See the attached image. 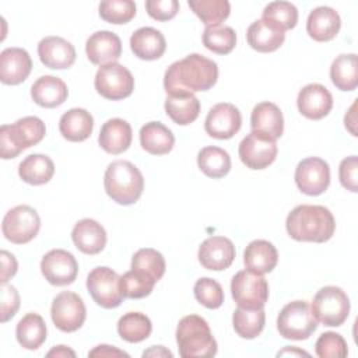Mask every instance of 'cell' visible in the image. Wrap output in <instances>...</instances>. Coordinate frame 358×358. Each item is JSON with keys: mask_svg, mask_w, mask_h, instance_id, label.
<instances>
[{"mask_svg": "<svg viewBox=\"0 0 358 358\" xmlns=\"http://www.w3.org/2000/svg\"><path fill=\"white\" fill-rule=\"evenodd\" d=\"M46 323L38 313H27L17 324L15 337L25 350H38L46 340Z\"/></svg>", "mask_w": 358, "mask_h": 358, "instance_id": "obj_34", "label": "cell"}, {"mask_svg": "<svg viewBox=\"0 0 358 358\" xmlns=\"http://www.w3.org/2000/svg\"><path fill=\"white\" fill-rule=\"evenodd\" d=\"M34 102L42 108L60 106L69 96L66 83L55 76H42L31 87Z\"/></svg>", "mask_w": 358, "mask_h": 358, "instance_id": "obj_27", "label": "cell"}, {"mask_svg": "<svg viewBox=\"0 0 358 358\" xmlns=\"http://www.w3.org/2000/svg\"><path fill=\"white\" fill-rule=\"evenodd\" d=\"M243 263L248 270H252L255 273H270L278 263L277 249L268 241H252L243 252Z\"/></svg>", "mask_w": 358, "mask_h": 358, "instance_id": "obj_30", "label": "cell"}, {"mask_svg": "<svg viewBox=\"0 0 358 358\" xmlns=\"http://www.w3.org/2000/svg\"><path fill=\"white\" fill-rule=\"evenodd\" d=\"M32 70L29 53L22 48H6L0 53V80L7 85L25 81Z\"/></svg>", "mask_w": 358, "mask_h": 358, "instance_id": "obj_21", "label": "cell"}, {"mask_svg": "<svg viewBox=\"0 0 358 358\" xmlns=\"http://www.w3.org/2000/svg\"><path fill=\"white\" fill-rule=\"evenodd\" d=\"M140 144L152 155L168 154L175 144V136L161 122H148L140 129Z\"/></svg>", "mask_w": 358, "mask_h": 358, "instance_id": "obj_31", "label": "cell"}, {"mask_svg": "<svg viewBox=\"0 0 358 358\" xmlns=\"http://www.w3.org/2000/svg\"><path fill=\"white\" fill-rule=\"evenodd\" d=\"M1 284H6L17 273V260L14 255L7 250H1Z\"/></svg>", "mask_w": 358, "mask_h": 358, "instance_id": "obj_50", "label": "cell"}, {"mask_svg": "<svg viewBox=\"0 0 358 358\" xmlns=\"http://www.w3.org/2000/svg\"><path fill=\"white\" fill-rule=\"evenodd\" d=\"M316 329L317 320L306 301H292L278 313L277 330L287 340H306Z\"/></svg>", "mask_w": 358, "mask_h": 358, "instance_id": "obj_6", "label": "cell"}, {"mask_svg": "<svg viewBox=\"0 0 358 358\" xmlns=\"http://www.w3.org/2000/svg\"><path fill=\"white\" fill-rule=\"evenodd\" d=\"M38 56L45 67L63 70L73 66L76 49L71 42L60 36H46L38 43Z\"/></svg>", "mask_w": 358, "mask_h": 358, "instance_id": "obj_20", "label": "cell"}, {"mask_svg": "<svg viewBox=\"0 0 358 358\" xmlns=\"http://www.w3.org/2000/svg\"><path fill=\"white\" fill-rule=\"evenodd\" d=\"M41 229V218L35 208L27 204L15 206L3 218L1 231L7 241L24 245L32 241Z\"/></svg>", "mask_w": 358, "mask_h": 358, "instance_id": "obj_9", "label": "cell"}, {"mask_svg": "<svg viewBox=\"0 0 358 358\" xmlns=\"http://www.w3.org/2000/svg\"><path fill=\"white\" fill-rule=\"evenodd\" d=\"M145 10L148 15L157 21L172 20L179 11L178 0H147Z\"/></svg>", "mask_w": 358, "mask_h": 358, "instance_id": "obj_47", "label": "cell"}, {"mask_svg": "<svg viewBox=\"0 0 358 358\" xmlns=\"http://www.w3.org/2000/svg\"><path fill=\"white\" fill-rule=\"evenodd\" d=\"M152 324L141 312H127L117 322V333L127 343H140L151 334Z\"/></svg>", "mask_w": 358, "mask_h": 358, "instance_id": "obj_38", "label": "cell"}, {"mask_svg": "<svg viewBox=\"0 0 358 358\" xmlns=\"http://www.w3.org/2000/svg\"><path fill=\"white\" fill-rule=\"evenodd\" d=\"M266 323V313L262 309H245L239 308L235 309L232 315V324L235 333L246 340L256 338L264 329Z\"/></svg>", "mask_w": 358, "mask_h": 358, "instance_id": "obj_37", "label": "cell"}, {"mask_svg": "<svg viewBox=\"0 0 358 358\" xmlns=\"http://www.w3.org/2000/svg\"><path fill=\"white\" fill-rule=\"evenodd\" d=\"M143 357H172V352L164 345H152L150 350L143 352Z\"/></svg>", "mask_w": 358, "mask_h": 358, "instance_id": "obj_53", "label": "cell"}, {"mask_svg": "<svg viewBox=\"0 0 358 358\" xmlns=\"http://www.w3.org/2000/svg\"><path fill=\"white\" fill-rule=\"evenodd\" d=\"M187 4L206 27L221 25L231 11L229 1L227 0H189Z\"/></svg>", "mask_w": 358, "mask_h": 358, "instance_id": "obj_39", "label": "cell"}, {"mask_svg": "<svg viewBox=\"0 0 358 358\" xmlns=\"http://www.w3.org/2000/svg\"><path fill=\"white\" fill-rule=\"evenodd\" d=\"M131 138L133 131L130 123L120 117H113L102 124L98 143L103 151L117 155L130 147Z\"/></svg>", "mask_w": 358, "mask_h": 358, "instance_id": "obj_24", "label": "cell"}, {"mask_svg": "<svg viewBox=\"0 0 358 358\" xmlns=\"http://www.w3.org/2000/svg\"><path fill=\"white\" fill-rule=\"evenodd\" d=\"M166 115L180 126L193 123L200 115V101L194 94H175L165 99Z\"/></svg>", "mask_w": 358, "mask_h": 358, "instance_id": "obj_33", "label": "cell"}, {"mask_svg": "<svg viewBox=\"0 0 358 358\" xmlns=\"http://www.w3.org/2000/svg\"><path fill=\"white\" fill-rule=\"evenodd\" d=\"M55 173L53 161L45 154H29L18 165L20 178L34 186L48 183Z\"/></svg>", "mask_w": 358, "mask_h": 358, "instance_id": "obj_32", "label": "cell"}, {"mask_svg": "<svg viewBox=\"0 0 358 358\" xmlns=\"http://www.w3.org/2000/svg\"><path fill=\"white\" fill-rule=\"evenodd\" d=\"M250 126L253 131L277 140L282 136L284 131L282 112L273 102H260L252 110Z\"/></svg>", "mask_w": 358, "mask_h": 358, "instance_id": "obj_25", "label": "cell"}, {"mask_svg": "<svg viewBox=\"0 0 358 358\" xmlns=\"http://www.w3.org/2000/svg\"><path fill=\"white\" fill-rule=\"evenodd\" d=\"M45 134V123L36 116H25L13 124H3L0 127V157L15 158L24 150L41 143Z\"/></svg>", "mask_w": 358, "mask_h": 358, "instance_id": "obj_5", "label": "cell"}, {"mask_svg": "<svg viewBox=\"0 0 358 358\" xmlns=\"http://www.w3.org/2000/svg\"><path fill=\"white\" fill-rule=\"evenodd\" d=\"M278 357L280 355H309L306 351H302V350H298L295 347H285L282 351H280L277 354Z\"/></svg>", "mask_w": 358, "mask_h": 358, "instance_id": "obj_55", "label": "cell"}, {"mask_svg": "<svg viewBox=\"0 0 358 358\" xmlns=\"http://www.w3.org/2000/svg\"><path fill=\"white\" fill-rule=\"evenodd\" d=\"M106 194L122 206L134 204L143 194L144 178L130 161L117 159L108 165L103 175Z\"/></svg>", "mask_w": 358, "mask_h": 358, "instance_id": "obj_3", "label": "cell"}, {"mask_svg": "<svg viewBox=\"0 0 358 358\" xmlns=\"http://www.w3.org/2000/svg\"><path fill=\"white\" fill-rule=\"evenodd\" d=\"M197 165L206 176L220 179L228 175L231 169V157L224 148L208 145L199 151Z\"/></svg>", "mask_w": 358, "mask_h": 358, "instance_id": "obj_36", "label": "cell"}, {"mask_svg": "<svg viewBox=\"0 0 358 358\" xmlns=\"http://www.w3.org/2000/svg\"><path fill=\"white\" fill-rule=\"evenodd\" d=\"M331 83L340 91H354L358 85V57L355 53L338 55L330 66Z\"/></svg>", "mask_w": 358, "mask_h": 358, "instance_id": "obj_35", "label": "cell"}, {"mask_svg": "<svg viewBox=\"0 0 358 358\" xmlns=\"http://www.w3.org/2000/svg\"><path fill=\"white\" fill-rule=\"evenodd\" d=\"M155 284L157 282L152 278L133 268L130 271H126L120 277V291L124 298L130 299H140L148 296Z\"/></svg>", "mask_w": 358, "mask_h": 358, "instance_id": "obj_43", "label": "cell"}, {"mask_svg": "<svg viewBox=\"0 0 358 358\" xmlns=\"http://www.w3.org/2000/svg\"><path fill=\"white\" fill-rule=\"evenodd\" d=\"M315 351L320 358H344L348 355L347 341L341 334L334 331L320 334L316 340Z\"/></svg>", "mask_w": 358, "mask_h": 358, "instance_id": "obj_46", "label": "cell"}, {"mask_svg": "<svg viewBox=\"0 0 358 358\" xmlns=\"http://www.w3.org/2000/svg\"><path fill=\"white\" fill-rule=\"evenodd\" d=\"M296 106L301 115L310 120H319L329 115L333 108V96L322 84L305 85L296 98Z\"/></svg>", "mask_w": 358, "mask_h": 358, "instance_id": "obj_18", "label": "cell"}, {"mask_svg": "<svg viewBox=\"0 0 358 358\" xmlns=\"http://www.w3.org/2000/svg\"><path fill=\"white\" fill-rule=\"evenodd\" d=\"M87 289L94 302L105 309L117 308L124 299L120 291V275L106 266H99L90 271Z\"/></svg>", "mask_w": 358, "mask_h": 358, "instance_id": "obj_10", "label": "cell"}, {"mask_svg": "<svg viewBox=\"0 0 358 358\" xmlns=\"http://www.w3.org/2000/svg\"><path fill=\"white\" fill-rule=\"evenodd\" d=\"M262 20L275 25L282 32L292 29L298 22V10L289 1H271L262 14Z\"/></svg>", "mask_w": 358, "mask_h": 358, "instance_id": "obj_41", "label": "cell"}, {"mask_svg": "<svg viewBox=\"0 0 358 358\" xmlns=\"http://www.w3.org/2000/svg\"><path fill=\"white\" fill-rule=\"evenodd\" d=\"M193 292L196 301L208 309H217L224 303V291L221 284L210 277L197 280Z\"/></svg>", "mask_w": 358, "mask_h": 358, "instance_id": "obj_45", "label": "cell"}, {"mask_svg": "<svg viewBox=\"0 0 358 358\" xmlns=\"http://www.w3.org/2000/svg\"><path fill=\"white\" fill-rule=\"evenodd\" d=\"M41 271L45 280L56 287L74 282L78 274L76 257L64 249H52L41 260Z\"/></svg>", "mask_w": 358, "mask_h": 358, "instance_id": "obj_15", "label": "cell"}, {"mask_svg": "<svg viewBox=\"0 0 358 358\" xmlns=\"http://www.w3.org/2000/svg\"><path fill=\"white\" fill-rule=\"evenodd\" d=\"M165 267L166 264L164 256L152 248L138 249L131 257V268L148 275L155 282L162 278Z\"/></svg>", "mask_w": 358, "mask_h": 358, "instance_id": "obj_40", "label": "cell"}, {"mask_svg": "<svg viewBox=\"0 0 358 358\" xmlns=\"http://www.w3.org/2000/svg\"><path fill=\"white\" fill-rule=\"evenodd\" d=\"M355 108H357V102H354L348 112L345 113L344 116V124H345V129L354 136L357 137V130H355V124H357V117H355Z\"/></svg>", "mask_w": 358, "mask_h": 358, "instance_id": "obj_52", "label": "cell"}, {"mask_svg": "<svg viewBox=\"0 0 358 358\" xmlns=\"http://www.w3.org/2000/svg\"><path fill=\"white\" fill-rule=\"evenodd\" d=\"M94 85L101 96L110 101H120L131 95L134 78L123 64L115 62L98 69Z\"/></svg>", "mask_w": 358, "mask_h": 358, "instance_id": "obj_11", "label": "cell"}, {"mask_svg": "<svg viewBox=\"0 0 358 358\" xmlns=\"http://www.w3.org/2000/svg\"><path fill=\"white\" fill-rule=\"evenodd\" d=\"M48 357H76V352L66 345H56L48 354Z\"/></svg>", "mask_w": 358, "mask_h": 358, "instance_id": "obj_54", "label": "cell"}, {"mask_svg": "<svg viewBox=\"0 0 358 358\" xmlns=\"http://www.w3.org/2000/svg\"><path fill=\"white\" fill-rule=\"evenodd\" d=\"M242 126V116L239 109L228 102L214 105L206 117L204 130L210 137L218 140H228L234 137Z\"/></svg>", "mask_w": 358, "mask_h": 358, "instance_id": "obj_16", "label": "cell"}, {"mask_svg": "<svg viewBox=\"0 0 358 358\" xmlns=\"http://www.w3.org/2000/svg\"><path fill=\"white\" fill-rule=\"evenodd\" d=\"M176 343L182 358H210L218 350L207 320L199 315H187L179 320Z\"/></svg>", "mask_w": 358, "mask_h": 358, "instance_id": "obj_4", "label": "cell"}, {"mask_svg": "<svg viewBox=\"0 0 358 358\" xmlns=\"http://www.w3.org/2000/svg\"><path fill=\"white\" fill-rule=\"evenodd\" d=\"M358 158L357 155H350L340 162L338 179L344 189L357 193L358 192Z\"/></svg>", "mask_w": 358, "mask_h": 358, "instance_id": "obj_48", "label": "cell"}, {"mask_svg": "<svg viewBox=\"0 0 358 358\" xmlns=\"http://www.w3.org/2000/svg\"><path fill=\"white\" fill-rule=\"evenodd\" d=\"M99 15L110 24H126L136 15V3L131 0H105L99 3Z\"/></svg>", "mask_w": 358, "mask_h": 358, "instance_id": "obj_44", "label": "cell"}, {"mask_svg": "<svg viewBox=\"0 0 358 358\" xmlns=\"http://www.w3.org/2000/svg\"><path fill=\"white\" fill-rule=\"evenodd\" d=\"M310 310L317 322L324 326L338 327L350 315V299L340 287L326 285L313 296Z\"/></svg>", "mask_w": 358, "mask_h": 358, "instance_id": "obj_7", "label": "cell"}, {"mask_svg": "<svg viewBox=\"0 0 358 358\" xmlns=\"http://www.w3.org/2000/svg\"><path fill=\"white\" fill-rule=\"evenodd\" d=\"M218 78V66L214 60L192 53L173 62L165 71L164 88L168 95L193 94L210 90Z\"/></svg>", "mask_w": 358, "mask_h": 358, "instance_id": "obj_1", "label": "cell"}, {"mask_svg": "<svg viewBox=\"0 0 358 358\" xmlns=\"http://www.w3.org/2000/svg\"><path fill=\"white\" fill-rule=\"evenodd\" d=\"M50 316L59 330L73 333L84 324L87 309L78 294L73 291H62L52 302Z\"/></svg>", "mask_w": 358, "mask_h": 358, "instance_id": "obj_12", "label": "cell"}, {"mask_svg": "<svg viewBox=\"0 0 358 358\" xmlns=\"http://www.w3.org/2000/svg\"><path fill=\"white\" fill-rule=\"evenodd\" d=\"M231 294L239 308L262 309L268 299V284L262 274L241 270L231 280Z\"/></svg>", "mask_w": 358, "mask_h": 358, "instance_id": "obj_8", "label": "cell"}, {"mask_svg": "<svg viewBox=\"0 0 358 358\" xmlns=\"http://www.w3.org/2000/svg\"><path fill=\"white\" fill-rule=\"evenodd\" d=\"M88 357H129V354L116 347L101 344V345H96L94 350H91L88 352Z\"/></svg>", "mask_w": 358, "mask_h": 358, "instance_id": "obj_51", "label": "cell"}, {"mask_svg": "<svg viewBox=\"0 0 358 358\" xmlns=\"http://www.w3.org/2000/svg\"><path fill=\"white\" fill-rule=\"evenodd\" d=\"M20 308V295L15 287L1 284V323L8 322Z\"/></svg>", "mask_w": 358, "mask_h": 358, "instance_id": "obj_49", "label": "cell"}, {"mask_svg": "<svg viewBox=\"0 0 358 358\" xmlns=\"http://www.w3.org/2000/svg\"><path fill=\"white\" fill-rule=\"evenodd\" d=\"M130 49L141 60H157L166 49V42L161 31L152 27H141L130 36Z\"/></svg>", "mask_w": 358, "mask_h": 358, "instance_id": "obj_26", "label": "cell"}, {"mask_svg": "<svg viewBox=\"0 0 358 358\" xmlns=\"http://www.w3.org/2000/svg\"><path fill=\"white\" fill-rule=\"evenodd\" d=\"M295 183L298 189L308 196L324 193L330 185L329 164L319 157L302 159L295 169Z\"/></svg>", "mask_w": 358, "mask_h": 358, "instance_id": "obj_14", "label": "cell"}, {"mask_svg": "<svg viewBox=\"0 0 358 358\" xmlns=\"http://www.w3.org/2000/svg\"><path fill=\"white\" fill-rule=\"evenodd\" d=\"M203 45L217 55H228L236 45V34L231 27L222 24L206 27L203 32Z\"/></svg>", "mask_w": 358, "mask_h": 358, "instance_id": "obj_42", "label": "cell"}, {"mask_svg": "<svg viewBox=\"0 0 358 358\" xmlns=\"http://www.w3.org/2000/svg\"><path fill=\"white\" fill-rule=\"evenodd\" d=\"M341 27L338 13L327 6L313 8L306 21V32L317 42H327L336 38Z\"/></svg>", "mask_w": 358, "mask_h": 358, "instance_id": "obj_23", "label": "cell"}, {"mask_svg": "<svg viewBox=\"0 0 358 358\" xmlns=\"http://www.w3.org/2000/svg\"><path fill=\"white\" fill-rule=\"evenodd\" d=\"M277 152L278 147L275 140L253 130L243 137L238 148L242 164L256 171L271 165L277 157Z\"/></svg>", "mask_w": 358, "mask_h": 358, "instance_id": "obj_13", "label": "cell"}, {"mask_svg": "<svg viewBox=\"0 0 358 358\" xmlns=\"http://www.w3.org/2000/svg\"><path fill=\"white\" fill-rule=\"evenodd\" d=\"M94 129L92 115L83 108H73L64 112L59 120L60 134L73 143L87 140Z\"/></svg>", "mask_w": 358, "mask_h": 358, "instance_id": "obj_28", "label": "cell"}, {"mask_svg": "<svg viewBox=\"0 0 358 358\" xmlns=\"http://www.w3.org/2000/svg\"><path fill=\"white\" fill-rule=\"evenodd\" d=\"M71 239L78 250L85 255H98L106 245L105 228L92 218H83L76 222Z\"/></svg>", "mask_w": 358, "mask_h": 358, "instance_id": "obj_22", "label": "cell"}, {"mask_svg": "<svg viewBox=\"0 0 358 358\" xmlns=\"http://www.w3.org/2000/svg\"><path fill=\"white\" fill-rule=\"evenodd\" d=\"M285 228L288 235L298 242H327L336 229V220L324 206L301 204L291 210Z\"/></svg>", "mask_w": 358, "mask_h": 358, "instance_id": "obj_2", "label": "cell"}, {"mask_svg": "<svg viewBox=\"0 0 358 358\" xmlns=\"http://www.w3.org/2000/svg\"><path fill=\"white\" fill-rule=\"evenodd\" d=\"M235 246L225 236H208L199 248L200 264L211 271L227 270L235 259Z\"/></svg>", "mask_w": 358, "mask_h": 358, "instance_id": "obj_17", "label": "cell"}, {"mask_svg": "<svg viewBox=\"0 0 358 358\" xmlns=\"http://www.w3.org/2000/svg\"><path fill=\"white\" fill-rule=\"evenodd\" d=\"M85 53L94 64L105 66L115 63L122 55V41L115 32L96 31L87 39Z\"/></svg>", "mask_w": 358, "mask_h": 358, "instance_id": "obj_19", "label": "cell"}, {"mask_svg": "<svg viewBox=\"0 0 358 358\" xmlns=\"http://www.w3.org/2000/svg\"><path fill=\"white\" fill-rule=\"evenodd\" d=\"M246 39L252 49L262 53H268L277 50L284 43L285 32L260 18L249 25Z\"/></svg>", "mask_w": 358, "mask_h": 358, "instance_id": "obj_29", "label": "cell"}]
</instances>
